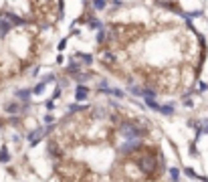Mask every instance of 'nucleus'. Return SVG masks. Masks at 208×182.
I'll return each mask as SVG.
<instances>
[{"label": "nucleus", "instance_id": "nucleus-1", "mask_svg": "<svg viewBox=\"0 0 208 182\" xmlns=\"http://www.w3.org/2000/svg\"><path fill=\"white\" fill-rule=\"evenodd\" d=\"M97 59L133 91L176 93L198 79L206 43L172 10L142 2L117 6L107 14Z\"/></svg>", "mask_w": 208, "mask_h": 182}, {"label": "nucleus", "instance_id": "nucleus-2", "mask_svg": "<svg viewBox=\"0 0 208 182\" xmlns=\"http://www.w3.org/2000/svg\"><path fill=\"white\" fill-rule=\"evenodd\" d=\"M148 2H154V4H158V6L166 8V10H172V12H180L178 0H148Z\"/></svg>", "mask_w": 208, "mask_h": 182}, {"label": "nucleus", "instance_id": "nucleus-3", "mask_svg": "<svg viewBox=\"0 0 208 182\" xmlns=\"http://www.w3.org/2000/svg\"><path fill=\"white\" fill-rule=\"evenodd\" d=\"M75 95H77V99H85V97H87V89H85V87H79Z\"/></svg>", "mask_w": 208, "mask_h": 182}, {"label": "nucleus", "instance_id": "nucleus-4", "mask_svg": "<svg viewBox=\"0 0 208 182\" xmlns=\"http://www.w3.org/2000/svg\"><path fill=\"white\" fill-rule=\"evenodd\" d=\"M170 174H172L174 180H178V170H176V168H174V170H170Z\"/></svg>", "mask_w": 208, "mask_h": 182}]
</instances>
